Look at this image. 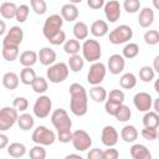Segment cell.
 I'll use <instances>...</instances> for the list:
<instances>
[{
	"instance_id": "obj_11",
	"label": "cell",
	"mask_w": 159,
	"mask_h": 159,
	"mask_svg": "<svg viewBox=\"0 0 159 159\" xmlns=\"http://www.w3.org/2000/svg\"><path fill=\"white\" fill-rule=\"evenodd\" d=\"M52 102L47 96H40L34 104V114L37 118H46L51 112Z\"/></svg>"
},
{
	"instance_id": "obj_1",
	"label": "cell",
	"mask_w": 159,
	"mask_h": 159,
	"mask_svg": "<svg viewBox=\"0 0 159 159\" xmlns=\"http://www.w3.org/2000/svg\"><path fill=\"white\" fill-rule=\"evenodd\" d=\"M70 108L71 112L75 116H84L88 109V99H87V92L84 87L80 83H72L70 86Z\"/></svg>"
},
{
	"instance_id": "obj_35",
	"label": "cell",
	"mask_w": 159,
	"mask_h": 159,
	"mask_svg": "<svg viewBox=\"0 0 159 159\" xmlns=\"http://www.w3.org/2000/svg\"><path fill=\"white\" fill-rule=\"evenodd\" d=\"M80 48H82V46L80 45V42H78L77 39H70L63 45V50L68 55H76V53H78L80 52Z\"/></svg>"
},
{
	"instance_id": "obj_43",
	"label": "cell",
	"mask_w": 159,
	"mask_h": 159,
	"mask_svg": "<svg viewBox=\"0 0 159 159\" xmlns=\"http://www.w3.org/2000/svg\"><path fill=\"white\" fill-rule=\"evenodd\" d=\"M144 41L148 45H157V43H159V32L157 30H148L144 34Z\"/></svg>"
},
{
	"instance_id": "obj_61",
	"label": "cell",
	"mask_w": 159,
	"mask_h": 159,
	"mask_svg": "<svg viewBox=\"0 0 159 159\" xmlns=\"http://www.w3.org/2000/svg\"><path fill=\"white\" fill-rule=\"evenodd\" d=\"M70 2H72V4H80V2H82V0H70Z\"/></svg>"
},
{
	"instance_id": "obj_3",
	"label": "cell",
	"mask_w": 159,
	"mask_h": 159,
	"mask_svg": "<svg viewBox=\"0 0 159 159\" xmlns=\"http://www.w3.org/2000/svg\"><path fill=\"white\" fill-rule=\"evenodd\" d=\"M82 52H83L84 60H87L88 62H97L102 56L101 45H99V42L97 40H93V39L86 40L83 42Z\"/></svg>"
},
{
	"instance_id": "obj_45",
	"label": "cell",
	"mask_w": 159,
	"mask_h": 159,
	"mask_svg": "<svg viewBox=\"0 0 159 159\" xmlns=\"http://www.w3.org/2000/svg\"><path fill=\"white\" fill-rule=\"evenodd\" d=\"M108 101H112V102H114V103L122 104V103L124 102V93H123L120 89H113V91L109 92Z\"/></svg>"
},
{
	"instance_id": "obj_49",
	"label": "cell",
	"mask_w": 159,
	"mask_h": 159,
	"mask_svg": "<svg viewBox=\"0 0 159 159\" xmlns=\"http://www.w3.org/2000/svg\"><path fill=\"white\" fill-rule=\"evenodd\" d=\"M122 104H123V103H122ZM122 104H119V103H114V102L107 99V101H106V104H104V109H106V112H107L109 116H116L117 111L119 109V107H120Z\"/></svg>"
},
{
	"instance_id": "obj_36",
	"label": "cell",
	"mask_w": 159,
	"mask_h": 159,
	"mask_svg": "<svg viewBox=\"0 0 159 159\" xmlns=\"http://www.w3.org/2000/svg\"><path fill=\"white\" fill-rule=\"evenodd\" d=\"M139 53V46L134 42H129L123 48V57L125 58H134Z\"/></svg>"
},
{
	"instance_id": "obj_33",
	"label": "cell",
	"mask_w": 159,
	"mask_h": 159,
	"mask_svg": "<svg viewBox=\"0 0 159 159\" xmlns=\"http://www.w3.org/2000/svg\"><path fill=\"white\" fill-rule=\"evenodd\" d=\"M17 124H19L20 129H22V130H30L34 127V118L29 113H22L21 116H19Z\"/></svg>"
},
{
	"instance_id": "obj_51",
	"label": "cell",
	"mask_w": 159,
	"mask_h": 159,
	"mask_svg": "<svg viewBox=\"0 0 159 159\" xmlns=\"http://www.w3.org/2000/svg\"><path fill=\"white\" fill-rule=\"evenodd\" d=\"M119 157V153L117 149L109 147V149H106L103 152V155H102V159H117Z\"/></svg>"
},
{
	"instance_id": "obj_16",
	"label": "cell",
	"mask_w": 159,
	"mask_h": 159,
	"mask_svg": "<svg viewBox=\"0 0 159 159\" xmlns=\"http://www.w3.org/2000/svg\"><path fill=\"white\" fill-rule=\"evenodd\" d=\"M124 66H125L124 57L118 53L112 55L108 60V70L112 75H119L124 70Z\"/></svg>"
},
{
	"instance_id": "obj_21",
	"label": "cell",
	"mask_w": 159,
	"mask_h": 159,
	"mask_svg": "<svg viewBox=\"0 0 159 159\" xmlns=\"http://www.w3.org/2000/svg\"><path fill=\"white\" fill-rule=\"evenodd\" d=\"M108 32V24L103 20H96L91 25V34L96 37H103Z\"/></svg>"
},
{
	"instance_id": "obj_58",
	"label": "cell",
	"mask_w": 159,
	"mask_h": 159,
	"mask_svg": "<svg viewBox=\"0 0 159 159\" xmlns=\"http://www.w3.org/2000/svg\"><path fill=\"white\" fill-rule=\"evenodd\" d=\"M154 88H155V91L159 93V78L155 80V82H154Z\"/></svg>"
},
{
	"instance_id": "obj_6",
	"label": "cell",
	"mask_w": 159,
	"mask_h": 159,
	"mask_svg": "<svg viewBox=\"0 0 159 159\" xmlns=\"http://www.w3.org/2000/svg\"><path fill=\"white\" fill-rule=\"evenodd\" d=\"M133 37V30L128 25H119L109 34V42L113 45H120L128 42Z\"/></svg>"
},
{
	"instance_id": "obj_15",
	"label": "cell",
	"mask_w": 159,
	"mask_h": 159,
	"mask_svg": "<svg viewBox=\"0 0 159 159\" xmlns=\"http://www.w3.org/2000/svg\"><path fill=\"white\" fill-rule=\"evenodd\" d=\"M101 140L106 147H113L117 144L118 142V132L116 130V128L113 125H106L102 129V135H101Z\"/></svg>"
},
{
	"instance_id": "obj_59",
	"label": "cell",
	"mask_w": 159,
	"mask_h": 159,
	"mask_svg": "<svg viewBox=\"0 0 159 159\" xmlns=\"http://www.w3.org/2000/svg\"><path fill=\"white\" fill-rule=\"evenodd\" d=\"M66 158H67V159H70V158H78V159H81V157H80L78 154H68Z\"/></svg>"
},
{
	"instance_id": "obj_19",
	"label": "cell",
	"mask_w": 159,
	"mask_h": 159,
	"mask_svg": "<svg viewBox=\"0 0 159 159\" xmlns=\"http://www.w3.org/2000/svg\"><path fill=\"white\" fill-rule=\"evenodd\" d=\"M39 60L43 66H51L56 61V52L50 47H43L39 52Z\"/></svg>"
},
{
	"instance_id": "obj_22",
	"label": "cell",
	"mask_w": 159,
	"mask_h": 159,
	"mask_svg": "<svg viewBox=\"0 0 159 159\" xmlns=\"http://www.w3.org/2000/svg\"><path fill=\"white\" fill-rule=\"evenodd\" d=\"M39 60V53H36L35 51H24L21 55H20V63L24 66V67H31L34 66Z\"/></svg>"
},
{
	"instance_id": "obj_26",
	"label": "cell",
	"mask_w": 159,
	"mask_h": 159,
	"mask_svg": "<svg viewBox=\"0 0 159 159\" xmlns=\"http://www.w3.org/2000/svg\"><path fill=\"white\" fill-rule=\"evenodd\" d=\"M2 57L6 61H15L19 56V46L15 45H2V51H1Z\"/></svg>"
},
{
	"instance_id": "obj_27",
	"label": "cell",
	"mask_w": 159,
	"mask_h": 159,
	"mask_svg": "<svg viewBox=\"0 0 159 159\" xmlns=\"http://www.w3.org/2000/svg\"><path fill=\"white\" fill-rule=\"evenodd\" d=\"M89 96H91V98H92L94 102H98V103L104 102V101L107 99V97H108L107 91H106L103 87H101L99 84L93 86V87L91 88V91H89Z\"/></svg>"
},
{
	"instance_id": "obj_2",
	"label": "cell",
	"mask_w": 159,
	"mask_h": 159,
	"mask_svg": "<svg viewBox=\"0 0 159 159\" xmlns=\"http://www.w3.org/2000/svg\"><path fill=\"white\" fill-rule=\"evenodd\" d=\"M62 25H63V17L61 15H58V14L50 15L45 20V24H43V27H42L43 36L47 40H50L51 37H53L56 34H58L61 31Z\"/></svg>"
},
{
	"instance_id": "obj_20",
	"label": "cell",
	"mask_w": 159,
	"mask_h": 159,
	"mask_svg": "<svg viewBox=\"0 0 159 159\" xmlns=\"http://www.w3.org/2000/svg\"><path fill=\"white\" fill-rule=\"evenodd\" d=\"M130 155L134 159H150L152 154L148 148L143 144H134L130 148Z\"/></svg>"
},
{
	"instance_id": "obj_34",
	"label": "cell",
	"mask_w": 159,
	"mask_h": 159,
	"mask_svg": "<svg viewBox=\"0 0 159 159\" xmlns=\"http://www.w3.org/2000/svg\"><path fill=\"white\" fill-rule=\"evenodd\" d=\"M119 83H120V86H122L123 88H125V89H132V88H134L135 84H137V78H135V76H134L133 73L127 72V73H124V75L120 77Z\"/></svg>"
},
{
	"instance_id": "obj_57",
	"label": "cell",
	"mask_w": 159,
	"mask_h": 159,
	"mask_svg": "<svg viewBox=\"0 0 159 159\" xmlns=\"http://www.w3.org/2000/svg\"><path fill=\"white\" fill-rule=\"evenodd\" d=\"M0 25H1V29H0V35H4V34H5V22H4V21H0Z\"/></svg>"
},
{
	"instance_id": "obj_31",
	"label": "cell",
	"mask_w": 159,
	"mask_h": 159,
	"mask_svg": "<svg viewBox=\"0 0 159 159\" xmlns=\"http://www.w3.org/2000/svg\"><path fill=\"white\" fill-rule=\"evenodd\" d=\"M36 73L31 67H25L21 72H20V81L26 84V86H31L34 83V81L36 80Z\"/></svg>"
},
{
	"instance_id": "obj_42",
	"label": "cell",
	"mask_w": 159,
	"mask_h": 159,
	"mask_svg": "<svg viewBox=\"0 0 159 159\" xmlns=\"http://www.w3.org/2000/svg\"><path fill=\"white\" fill-rule=\"evenodd\" d=\"M29 155L32 159H45L46 158V150L42 148L41 144H37V145H35L34 148L30 149Z\"/></svg>"
},
{
	"instance_id": "obj_47",
	"label": "cell",
	"mask_w": 159,
	"mask_h": 159,
	"mask_svg": "<svg viewBox=\"0 0 159 159\" xmlns=\"http://www.w3.org/2000/svg\"><path fill=\"white\" fill-rule=\"evenodd\" d=\"M72 137H73V133L71 132V129H65V130H58L57 132V138L61 143L72 142Z\"/></svg>"
},
{
	"instance_id": "obj_18",
	"label": "cell",
	"mask_w": 159,
	"mask_h": 159,
	"mask_svg": "<svg viewBox=\"0 0 159 159\" xmlns=\"http://www.w3.org/2000/svg\"><path fill=\"white\" fill-rule=\"evenodd\" d=\"M153 21H154V11L150 7H144L143 10H140L138 16V22L140 27L147 29L153 24Z\"/></svg>"
},
{
	"instance_id": "obj_7",
	"label": "cell",
	"mask_w": 159,
	"mask_h": 159,
	"mask_svg": "<svg viewBox=\"0 0 159 159\" xmlns=\"http://www.w3.org/2000/svg\"><path fill=\"white\" fill-rule=\"evenodd\" d=\"M19 119L17 109L15 107H4L0 111V130L5 132L10 129Z\"/></svg>"
},
{
	"instance_id": "obj_60",
	"label": "cell",
	"mask_w": 159,
	"mask_h": 159,
	"mask_svg": "<svg viewBox=\"0 0 159 159\" xmlns=\"http://www.w3.org/2000/svg\"><path fill=\"white\" fill-rule=\"evenodd\" d=\"M153 6H154L157 10H159V0H153Z\"/></svg>"
},
{
	"instance_id": "obj_40",
	"label": "cell",
	"mask_w": 159,
	"mask_h": 159,
	"mask_svg": "<svg viewBox=\"0 0 159 159\" xmlns=\"http://www.w3.org/2000/svg\"><path fill=\"white\" fill-rule=\"evenodd\" d=\"M30 4L37 15H43L47 11V4L45 0H30Z\"/></svg>"
},
{
	"instance_id": "obj_29",
	"label": "cell",
	"mask_w": 159,
	"mask_h": 159,
	"mask_svg": "<svg viewBox=\"0 0 159 159\" xmlns=\"http://www.w3.org/2000/svg\"><path fill=\"white\" fill-rule=\"evenodd\" d=\"M26 153V148L22 143H11L9 147H7V154L12 158H21L24 157Z\"/></svg>"
},
{
	"instance_id": "obj_23",
	"label": "cell",
	"mask_w": 159,
	"mask_h": 159,
	"mask_svg": "<svg viewBox=\"0 0 159 159\" xmlns=\"http://www.w3.org/2000/svg\"><path fill=\"white\" fill-rule=\"evenodd\" d=\"M16 11H17V6L14 2L10 1H4L0 5V14L4 19H12L16 16Z\"/></svg>"
},
{
	"instance_id": "obj_37",
	"label": "cell",
	"mask_w": 159,
	"mask_h": 159,
	"mask_svg": "<svg viewBox=\"0 0 159 159\" xmlns=\"http://www.w3.org/2000/svg\"><path fill=\"white\" fill-rule=\"evenodd\" d=\"M32 89L36 92V93H43L47 91L48 88V83L46 81V78L43 77H36V80L34 81V83L31 84Z\"/></svg>"
},
{
	"instance_id": "obj_48",
	"label": "cell",
	"mask_w": 159,
	"mask_h": 159,
	"mask_svg": "<svg viewBox=\"0 0 159 159\" xmlns=\"http://www.w3.org/2000/svg\"><path fill=\"white\" fill-rule=\"evenodd\" d=\"M142 135L144 139L147 140H154L158 137V130L157 128H149V127H144V129L142 130Z\"/></svg>"
},
{
	"instance_id": "obj_5",
	"label": "cell",
	"mask_w": 159,
	"mask_h": 159,
	"mask_svg": "<svg viewBox=\"0 0 159 159\" xmlns=\"http://www.w3.org/2000/svg\"><path fill=\"white\" fill-rule=\"evenodd\" d=\"M68 66L63 62L60 63H53L48 67L46 75H47V80H50V82L52 83H61L63 82L67 76H68Z\"/></svg>"
},
{
	"instance_id": "obj_54",
	"label": "cell",
	"mask_w": 159,
	"mask_h": 159,
	"mask_svg": "<svg viewBox=\"0 0 159 159\" xmlns=\"http://www.w3.org/2000/svg\"><path fill=\"white\" fill-rule=\"evenodd\" d=\"M7 144H9V138H7V135H5L4 133H1V134H0V149H4Z\"/></svg>"
},
{
	"instance_id": "obj_62",
	"label": "cell",
	"mask_w": 159,
	"mask_h": 159,
	"mask_svg": "<svg viewBox=\"0 0 159 159\" xmlns=\"http://www.w3.org/2000/svg\"><path fill=\"white\" fill-rule=\"evenodd\" d=\"M157 139H158V140H159V132H158V137H157Z\"/></svg>"
},
{
	"instance_id": "obj_10",
	"label": "cell",
	"mask_w": 159,
	"mask_h": 159,
	"mask_svg": "<svg viewBox=\"0 0 159 159\" xmlns=\"http://www.w3.org/2000/svg\"><path fill=\"white\" fill-rule=\"evenodd\" d=\"M72 144L73 148L78 152H84L87 149H89V147L92 145V139L89 137V134L83 130V129H78L73 132V137H72Z\"/></svg>"
},
{
	"instance_id": "obj_56",
	"label": "cell",
	"mask_w": 159,
	"mask_h": 159,
	"mask_svg": "<svg viewBox=\"0 0 159 159\" xmlns=\"http://www.w3.org/2000/svg\"><path fill=\"white\" fill-rule=\"evenodd\" d=\"M153 107H154V111H155V112L159 114V98L154 101V103H153Z\"/></svg>"
},
{
	"instance_id": "obj_39",
	"label": "cell",
	"mask_w": 159,
	"mask_h": 159,
	"mask_svg": "<svg viewBox=\"0 0 159 159\" xmlns=\"http://www.w3.org/2000/svg\"><path fill=\"white\" fill-rule=\"evenodd\" d=\"M130 116H132V112H130L129 107L122 104V106L119 107V109L117 111V113H116L114 117L117 118L118 122H127V120L130 119Z\"/></svg>"
},
{
	"instance_id": "obj_24",
	"label": "cell",
	"mask_w": 159,
	"mask_h": 159,
	"mask_svg": "<svg viewBox=\"0 0 159 159\" xmlns=\"http://www.w3.org/2000/svg\"><path fill=\"white\" fill-rule=\"evenodd\" d=\"M120 137L125 143H133L138 138V130L134 125H125L120 130Z\"/></svg>"
},
{
	"instance_id": "obj_46",
	"label": "cell",
	"mask_w": 159,
	"mask_h": 159,
	"mask_svg": "<svg viewBox=\"0 0 159 159\" xmlns=\"http://www.w3.org/2000/svg\"><path fill=\"white\" fill-rule=\"evenodd\" d=\"M12 106H14L17 111L24 112V111L27 109L29 102H27V99H26L25 97H16V98L14 99V102H12Z\"/></svg>"
},
{
	"instance_id": "obj_9",
	"label": "cell",
	"mask_w": 159,
	"mask_h": 159,
	"mask_svg": "<svg viewBox=\"0 0 159 159\" xmlns=\"http://www.w3.org/2000/svg\"><path fill=\"white\" fill-rule=\"evenodd\" d=\"M106 66L102 62H93L87 73V82L92 86L99 84L106 77Z\"/></svg>"
},
{
	"instance_id": "obj_53",
	"label": "cell",
	"mask_w": 159,
	"mask_h": 159,
	"mask_svg": "<svg viewBox=\"0 0 159 159\" xmlns=\"http://www.w3.org/2000/svg\"><path fill=\"white\" fill-rule=\"evenodd\" d=\"M87 5L93 10H98L104 6V0H87Z\"/></svg>"
},
{
	"instance_id": "obj_41",
	"label": "cell",
	"mask_w": 159,
	"mask_h": 159,
	"mask_svg": "<svg viewBox=\"0 0 159 159\" xmlns=\"http://www.w3.org/2000/svg\"><path fill=\"white\" fill-rule=\"evenodd\" d=\"M123 7L128 14H135L140 9V1L139 0H124Z\"/></svg>"
},
{
	"instance_id": "obj_13",
	"label": "cell",
	"mask_w": 159,
	"mask_h": 159,
	"mask_svg": "<svg viewBox=\"0 0 159 159\" xmlns=\"http://www.w3.org/2000/svg\"><path fill=\"white\" fill-rule=\"evenodd\" d=\"M24 39V31L21 27L19 26H12L9 32L5 35L4 40H2V45H15L19 46L22 42Z\"/></svg>"
},
{
	"instance_id": "obj_25",
	"label": "cell",
	"mask_w": 159,
	"mask_h": 159,
	"mask_svg": "<svg viewBox=\"0 0 159 159\" xmlns=\"http://www.w3.org/2000/svg\"><path fill=\"white\" fill-rule=\"evenodd\" d=\"M19 76L15 72H6L2 76V84L7 89H16L19 86Z\"/></svg>"
},
{
	"instance_id": "obj_55",
	"label": "cell",
	"mask_w": 159,
	"mask_h": 159,
	"mask_svg": "<svg viewBox=\"0 0 159 159\" xmlns=\"http://www.w3.org/2000/svg\"><path fill=\"white\" fill-rule=\"evenodd\" d=\"M153 68H154L155 72L159 73V55H158V56L154 58V61H153Z\"/></svg>"
},
{
	"instance_id": "obj_32",
	"label": "cell",
	"mask_w": 159,
	"mask_h": 159,
	"mask_svg": "<svg viewBox=\"0 0 159 159\" xmlns=\"http://www.w3.org/2000/svg\"><path fill=\"white\" fill-rule=\"evenodd\" d=\"M84 66V60L78 55H71L70 60H68V67L71 68V71L73 72H80Z\"/></svg>"
},
{
	"instance_id": "obj_17",
	"label": "cell",
	"mask_w": 159,
	"mask_h": 159,
	"mask_svg": "<svg viewBox=\"0 0 159 159\" xmlns=\"http://www.w3.org/2000/svg\"><path fill=\"white\" fill-rule=\"evenodd\" d=\"M61 16L63 17V20L68 21V22H72L75 20H77L78 17V9L76 6V4H66L62 6L61 9Z\"/></svg>"
},
{
	"instance_id": "obj_14",
	"label": "cell",
	"mask_w": 159,
	"mask_h": 159,
	"mask_svg": "<svg viewBox=\"0 0 159 159\" xmlns=\"http://www.w3.org/2000/svg\"><path fill=\"white\" fill-rule=\"evenodd\" d=\"M104 15L109 22H116L120 17V5L117 0H109L104 4Z\"/></svg>"
},
{
	"instance_id": "obj_44",
	"label": "cell",
	"mask_w": 159,
	"mask_h": 159,
	"mask_svg": "<svg viewBox=\"0 0 159 159\" xmlns=\"http://www.w3.org/2000/svg\"><path fill=\"white\" fill-rule=\"evenodd\" d=\"M29 12H30V9H29L27 5H20V6H17V11H16V16H15L16 21L25 22L26 19H27V16H29Z\"/></svg>"
},
{
	"instance_id": "obj_30",
	"label": "cell",
	"mask_w": 159,
	"mask_h": 159,
	"mask_svg": "<svg viewBox=\"0 0 159 159\" xmlns=\"http://www.w3.org/2000/svg\"><path fill=\"white\" fill-rule=\"evenodd\" d=\"M143 124L144 127H149V128H158L159 127V114L154 111V112H147L143 117Z\"/></svg>"
},
{
	"instance_id": "obj_52",
	"label": "cell",
	"mask_w": 159,
	"mask_h": 159,
	"mask_svg": "<svg viewBox=\"0 0 159 159\" xmlns=\"http://www.w3.org/2000/svg\"><path fill=\"white\" fill-rule=\"evenodd\" d=\"M102 155H103V152L98 148H94L89 150V153L87 154V158L88 159H102Z\"/></svg>"
},
{
	"instance_id": "obj_12",
	"label": "cell",
	"mask_w": 159,
	"mask_h": 159,
	"mask_svg": "<svg viewBox=\"0 0 159 159\" xmlns=\"http://www.w3.org/2000/svg\"><path fill=\"white\" fill-rule=\"evenodd\" d=\"M152 96L147 92H139L134 96L133 98V102H134V106L138 111L140 112H148L150 108H152V104H153V101H152Z\"/></svg>"
},
{
	"instance_id": "obj_8",
	"label": "cell",
	"mask_w": 159,
	"mask_h": 159,
	"mask_svg": "<svg viewBox=\"0 0 159 159\" xmlns=\"http://www.w3.org/2000/svg\"><path fill=\"white\" fill-rule=\"evenodd\" d=\"M51 123L57 129V132L65 130V129H71V127H72V120L70 119V116L67 114V112L63 108H58V109L53 111V113L51 114Z\"/></svg>"
},
{
	"instance_id": "obj_28",
	"label": "cell",
	"mask_w": 159,
	"mask_h": 159,
	"mask_svg": "<svg viewBox=\"0 0 159 159\" xmlns=\"http://www.w3.org/2000/svg\"><path fill=\"white\" fill-rule=\"evenodd\" d=\"M73 35L77 40H86L88 36V26L83 21H77L73 25Z\"/></svg>"
},
{
	"instance_id": "obj_38",
	"label": "cell",
	"mask_w": 159,
	"mask_h": 159,
	"mask_svg": "<svg viewBox=\"0 0 159 159\" xmlns=\"http://www.w3.org/2000/svg\"><path fill=\"white\" fill-rule=\"evenodd\" d=\"M154 75H155V71L150 66H143L139 70V77L143 82H150L154 78Z\"/></svg>"
},
{
	"instance_id": "obj_50",
	"label": "cell",
	"mask_w": 159,
	"mask_h": 159,
	"mask_svg": "<svg viewBox=\"0 0 159 159\" xmlns=\"http://www.w3.org/2000/svg\"><path fill=\"white\" fill-rule=\"evenodd\" d=\"M50 43H52V45H62L65 41H66V34H65V31H60L58 34H56L53 37H51L50 40H47Z\"/></svg>"
},
{
	"instance_id": "obj_4",
	"label": "cell",
	"mask_w": 159,
	"mask_h": 159,
	"mask_svg": "<svg viewBox=\"0 0 159 159\" xmlns=\"http://www.w3.org/2000/svg\"><path fill=\"white\" fill-rule=\"evenodd\" d=\"M32 142L36 144H41V145H52L56 140V134L55 132H52L51 129H48L45 125H39L31 137Z\"/></svg>"
}]
</instances>
